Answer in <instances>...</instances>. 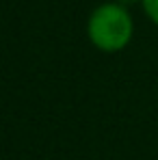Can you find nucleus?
<instances>
[{
	"label": "nucleus",
	"mask_w": 158,
	"mask_h": 160,
	"mask_svg": "<svg viewBox=\"0 0 158 160\" xmlns=\"http://www.w3.org/2000/svg\"><path fill=\"white\" fill-rule=\"evenodd\" d=\"M128 2H132V0H121V4H124V7H126V4H128Z\"/></svg>",
	"instance_id": "7ed1b4c3"
},
{
	"label": "nucleus",
	"mask_w": 158,
	"mask_h": 160,
	"mask_svg": "<svg viewBox=\"0 0 158 160\" xmlns=\"http://www.w3.org/2000/svg\"><path fill=\"white\" fill-rule=\"evenodd\" d=\"M132 18L121 2H104L98 4L89 20H87V35L89 41L102 52H119L132 39Z\"/></svg>",
	"instance_id": "f257e3e1"
},
{
	"label": "nucleus",
	"mask_w": 158,
	"mask_h": 160,
	"mask_svg": "<svg viewBox=\"0 0 158 160\" xmlns=\"http://www.w3.org/2000/svg\"><path fill=\"white\" fill-rule=\"evenodd\" d=\"M141 4H143L147 18L158 26V0H141Z\"/></svg>",
	"instance_id": "f03ea898"
}]
</instances>
